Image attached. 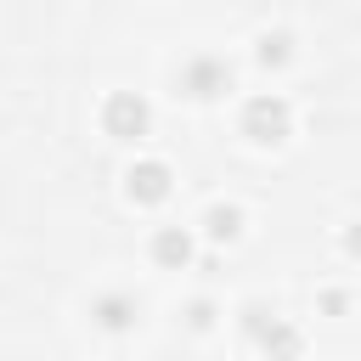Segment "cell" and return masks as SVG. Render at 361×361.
I'll return each instance as SVG.
<instances>
[{"label": "cell", "instance_id": "1", "mask_svg": "<svg viewBox=\"0 0 361 361\" xmlns=\"http://www.w3.org/2000/svg\"><path fill=\"white\" fill-rule=\"evenodd\" d=\"M237 130H243L254 147H276V141L293 135V102L276 96V90H254V96L243 102V113H237Z\"/></svg>", "mask_w": 361, "mask_h": 361}, {"label": "cell", "instance_id": "6", "mask_svg": "<svg viewBox=\"0 0 361 361\" xmlns=\"http://www.w3.org/2000/svg\"><path fill=\"white\" fill-rule=\"evenodd\" d=\"M90 322H96L102 333H130V327L141 322V299L124 293V288H107V293L90 299Z\"/></svg>", "mask_w": 361, "mask_h": 361}, {"label": "cell", "instance_id": "11", "mask_svg": "<svg viewBox=\"0 0 361 361\" xmlns=\"http://www.w3.org/2000/svg\"><path fill=\"white\" fill-rule=\"evenodd\" d=\"M338 248H344L350 259H361V220H350V226L338 231Z\"/></svg>", "mask_w": 361, "mask_h": 361}, {"label": "cell", "instance_id": "2", "mask_svg": "<svg viewBox=\"0 0 361 361\" xmlns=\"http://www.w3.org/2000/svg\"><path fill=\"white\" fill-rule=\"evenodd\" d=\"M175 85H180V96H192V102H214V96H226V90L237 85V73H231V62H226V56L197 51V56H186V62H180Z\"/></svg>", "mask_w": 361, "mask_h": 361}, {"label": "cell", "instance_id": "12", "mask_svg": "<svg viewBox=\"0 0 361 361\" xmlns=\"http://www.w3.org/2000/svg\"><path fill=\"white\" fill-rule=\"evenodd\" d=\"M322 310H327V316H344V310H350V293L327 288V293H322Z\"/></svg>", "mask_w": 361, "mask_h": 361}, {"label": "cell", "instance_id": "3", "mask_svg": "<svg viewBox=\"0 0 361 361\" xmlns=\"http://www.w3.org/2000/svg\"><path fill=\"white\" fill-rule=\"evenodd\" d=\"M102 130H107L113 141H141V135L152 130V102H147L141 90H113V96L102 102Z\"/></svg>", "mask_w": 361, "mask_h": 361}, {"label": "cell", "instance_id": "7", "mask_svg": "<svg viewBox=\"0 0 361 361\" xmlns=\"http://www.w3.org/2000/svg\"><path fill=\"white\" fill-rule=\"evenodd\" d=\"M147 254H152V265L180 271V265H192V231H186V226H158V231L147 237Z\"/></svg>", "mask_w": 361, "mask_h": 361}, {"label": "cell", "instance_id": "8", "mask_svg": "<svg viewBox=\"0 0 361 361\" xmlns=\"http://www.w3.org/2000/svg\"><path fill=\"white\" fill-rule=\"evenodd\" d=\"M243 226H248V214H243L237 203H209V209H203V237H209V243H237Z\"/></svg>", "mask_w": 361, "mask_h": 361}, {"label": "cell", "instance_id": "4", "mask_svg": "<svg viewBox=\"0 0 361 361\" xmlns=\"http://www.w3.org/2000/svg\"><path fill=\"white\" fill-rule=\"evenodd\" d=\"M248 333H254L259 355H271V361H293V355L305 350V333H299L288 316H265L259 305H248Z\"/></svg>", "mask_w": 361, "mask_h": 361}, {"label": "cell", "instance_id": "10", "mask_svg": "<svg viewBox=\"0 0 361 361\" xmlns=\"http://www.w3.org/2000/svg\"><path fill=\"white\" fill-rule=\"evenodd\" d=\"M186 322H192L197 333H209V327H214V305H209V299H192V310H186Z\"/></svg>", "mask_w": 361, "mask_h": 361}, {"label": "cell", "instance_id": "5", "mask_svg": "<svg viewBox=\"0 0 361 361\" xmlns=\"http://www.w3.org/2000/svg\"><path fill=\"white\" fill-rule=\"evenodd\" d=\"M169 192H175V169H169L164 158H135V164L124 169V197H130V203L158 209Z\"/></svg>", "mask_w": 361, "mask_h": 361}, {"label": "cell", "instance_id": "9", "mask_svg": "<svg viewBox=\"0 0 361 361\" xmlns=\"http://www.w3.org/2000/svg\"><path fill=\"white\" fill-rule=\"evenodd\" d=\"M254 62H259V68H288V62H293V34H288V28H265V34L254 39Z\"/></svg>", "mask_w": 361, "mask_h": 361}]
</instances>
